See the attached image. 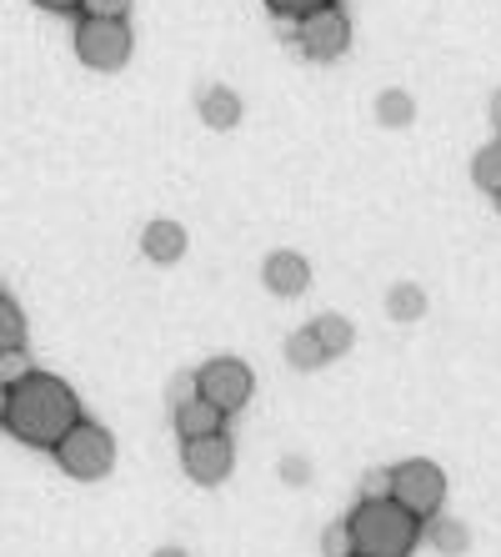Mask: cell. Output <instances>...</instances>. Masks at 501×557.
Listing matches in <instances>:
<instances>
[{"instance_id": "obj_1", "label": "cell", "mask_w": 501, "mask_h": 557, "mask_svg": "<svg viewBox=\"0 0 501 557\" xmlns=\"http://www.w3.org/2000/svg\"><path fill=\"white\" fill-rule=\"evenodd\" d=\"M80 417H86L80 412V397L65 387L61 376L30 372L11 387V403H5V432H11L15 442H26V447L51 453Z\"/></svg>"}, {"instance_id": "obj_2", "label": "cell", "mask_w": 501, "mask_h": 557, "mask_svg": "<svg viewBox=\"0 0 501 557\" xmlns=\"http://www.w3.org/2000/svg\"><path fill=\"white\" fill-rule=\"evenodd\" d=\"M351 553L356 557H412L422 522L391 497H361L347 518Z\"/></svg>"}, {"instance_id": "obj_3", "label": "cell", "mask_w": 501, "mask_h": 557, "mask_svg": "<svg viewBox=\"0 0 501 557\" xmlns=\"http://www.w3.org/2000/svg\"><path fill=\"white\" fill-rule=\"evenodd\" d=\"M51 453H55V467H61L65 478H76V482H101L105 472L116 467V437H111L101 422L80 417L76 428L65 432V437L55 442Z\"/></svg>"}, {"instance_id": "obj_4", "label": "cell", "mask_w": 501, "mask_h": 557, "mask_svg": "<svg viewBox=\"0 0 501 557\" xmlns=\"http://www.w3.org/2000/svg\"><path fill=\"white\" fill-rule=\"evenodd\" d=\"M71 46H76L80 65L86 71H96V76H116V71H126L130 61V26L126 21H101V15H76V36H71Z\"/></svg>"}, {"instance_id": "obj_5", "label": "cell", "mask_w": 501, "mask_h": 557, "mask_svg": "<svg viewBox=\"0 0 501 557\" xmlns=\"http://www.w3.org/2000/svg\"><path fill=\"white\" fill-rule=\"evenodd\" d=\"M391 503H401L416 522L437 518L441 503H447V472L426 457H412V462L391 467Z\"/></svg>"}, {"instance_id": "obj_6", "label": "cell", "mask_w": 501, "mask_h": 557, "mask_svg": "<svg viewBox=\"0 0 501 557\" xmlns=\"http://www.w3.org/2000/svg\"><path fill=\"white\" fill-rule=\"evenodd\" d=\"M256 392V372L241 362V357H211L206 367H196V397L231 417L251 403Z\"/></svg>"}, {"instance_id": "obj_7", "label": "cell", "mask_w": 501, "mask_h": 557, "mask_svg": "<svg viewBox=\"0 0 501 557\" xmlns=\"http://www.w3.org/2000/svg\"><path fill=\"white\" fill-rule=\"evenodd\" d=\"M291 40H296V51L306 55V61H341L351 46V21L341 5H322V11H311L301 15L291 26Z\"/></svg>"}, {"instance_id": "obj_8", "label": "cell", "mask_w": 501, "mask_h": 557, "mask_svg": "<svg viewBox=\"0 0 501 557\" xmlns=\"http://www.w3.org/2000/svg\"><path fill=\"white\" fill-rule=\"evenodd\" d=\"M180 467L186 478L201 487H221L236 472V442L226 432H206V437H186L180 442Z\"/></svg>"}, {"instance_id": "obj_9", "label": "cell", "mask_w": 501, "mask_h": 557, "mask_svg": "<svg viewBox=\"0 0 501 557\" xmlns=\"http://www.w3.org/2000/svg\"><path fill=\"white\" fill-rule=\"evenodd\" d=\"M261 282H266L271 297H301L311 286V261L301 251H271L261 261Z\"/></svg>"}, {"instance_id": "obj_10", "label": "cell", "mask_w": 501, "mask_h": 557, "mask_svg": "<svg viewBox=\"0 0 501 557\" xmlns=\"http://www.w3.org/2000/svg\"><path fill=\"white\" fill-rule=\"evenodd\" d=\"M141 251H146V261H155V267H176V261L186 257V226L171 216H155L141 232Z\"/></svg>"}, {"instance_id": "obj_11", "label": "cell", "mask_w": 501, "mask_h": 557, "mask_svg": "<svg viewBox=\"0 0 501 557\" xmlns=\"http://www.w3.org/2000/svg\"><path fill=\"white\" fill-rule=\"evenodd\" d=\"M196 111L206 121L211 131H236L241 126V96L231 86H206V91L196 96Z\"/></svg>"}, {"instance_id": "obj_12", "label": "cell", "mask_w": 501, "mask_h": 557, "mask_svg": "<svg viewBox=\"0 0 501 557\" xmlns=\"http://www.w3.org/2000/svg\"><path fill=\"white\" fill-rule=\"evenodd\" d=\"M171 422H176L180 442H186V437H206V432H226V412H221V407H211V403H201V397L171 407Z\"/></svg>"}, {"instance_id": "obj_13", "label": "cell", "mask_w": 501, "mask_h": 557, "mask_svg": "<svg viewBox=\"0 0 501 557\" xmlns=\"http://www.w3.org/2000/svg\"><path fill=\"white\" fill-rule=\"evenodd\" d=\"M311 332H316V342H322L326 362H331V357H347V351L356 347V326H351L341 311H322V317L311 322Z\"/></svg>"}, {"instance_id": "obj_14", "label": "cell", "mask_w": 501, "mask_h": 557, "mask_svg": "<svg viewBox=\"0 0 501 557\" xmlns=\"http://www.w3.org/2000/svg\"><path fill=\"white\" fill-rule=\"evenodd\" d=\"M422 532H426V543L437 547V553H447V557H456V553H466L472 547V532H466V522H456V518H426L422 522Z\"/></svg>"}, {"instance_id": "obj_15", "label": "cell", "mask_w": 501, "mask_h": 557, "mask_svg": "<svg viewBox=\"0 0 501 557\" xmlns=\"http://www.w3.org/2000/svg\"><path fill=\"white\" fill-rule=\"evenodd\" d=\"M286 362H291L296 372H316V367H326V351H322V342H316L311 326H296L291 337H286Z\"/></svg>"}, {"instance_id": "obj_16", "label": "cell", "mask_w": 501, "mask_h": 557, "mask_svg": "<svg viewBox=\"0 0 501 557\" xmlns=\"http://www.w3.org/2000/svg\"><path fill=\"white\" fill-rule=\"evenodd\" d=\"M422 311H426V292L416 282H397L386 292V317L391 322H416Z\"/></svg>"}, {"instance_id": "obj_17", "label": "cell", "mask_w": 501, "mask_h": 557, "mask_svg": "<svg viewBox=\"0 0 501 557\" xmlns=\"http://www.w3.org/2000/svg\"><path fill=\"white\" fill-rule=\"evenodd\" d=\"M472 182L481 186L487 196L501 191V136H497V141H487L481 151L472 156Z\"/></svg>"}, {"instance_id": "obj_18", "label": "cell", "mask_w": 501, "mask_h": 557, "mask_svg": "<svg viewBox=\"0 0 501 557\" xmlns=\"http://www.w3.org/2000/svg\"><path fill=\"white\" fill-rule=\"evenodd\" d=\"M412 116H416V106H412L406 91H381L376 96V121H381V126L401 131V126H412Z\"/></svg>"}, {"instance_id": "obj_19", "label": "cell", "mask_w": 501, "mask_h": 557, "mask_svg": "<svg viewBox=\"0 0 501 557\" xmlns=\"http://www.w3.org/2000/svg\"><path fill=\"white\" fill-rule=\"evenodd\" d=\"M26 347V311L15 307L11 297H0V351Z\"/></svg>"}, {"instance_id": "obj_20", "label": "cell", "mask_w": 501, "mask_h": 557, "mask_svg": "<svg viewBox=\"0 0 501 557\" xmlns=\"http://www.w3.org/2000/svg\"><path fill=\"white\" fill-rule=\"evenodd\" d=\"M30 372H36V362H30L26 347L0 351V382H5V387H15V382H21V376H30Z\"/></svg>"}, {"instance_id": "obj_21", "label": "cell", "mask_w": 501, "mask_h": 557, "mask_svg": "<svg viewBox=\"0 0 501 557\" xmlns=\"http://www.w3.org/2000/svg\"><path fill=\"white\" fill-rule=\"evenodd\" d=\"M322 5H336V0H266V11L276 15V21H301V15H311V11H322Z\"/></svg>"}, {"instance_id": "obj_22", "label": "cell", "mask_w": 501, "mask_h": 557, "mask_svg": "<svg viewBox=\"0 0 501 557\" xmlns=\"http://www.w3.org/2000/svg\"><path fill=\"white\" fill-rule=\"evenodd\" d=\"M130 0H80L76 15H101V21H126Z\"/></svg>"}, {"instance_id": "obj_23", "label": "cell", "mask_w": 501, "mask_h": 557, "mask_svg": "<svg viewBox=\"0 0 501 557\" xmlns=\"http://www.w3.org/2000/svg\"><path fill=\"white\" fill-rule=\"evenodd\" d=\"M322 553H326V557H351V532H347V522H331V528L322 532Z\"/></svg>"}, {"instance_id": "obj_24", "label": "cell", "mask_w": 501, "mask_h": 557, "mask_svg": "<svg viewBox=\"0 0 501 557\" xmlns=\"http://www.w3.org/2000/svg\"><path fill=\"white\" fill-rule=\"evenodd\" d=\"M361 497H391V467H376L361 478Z\"/></svg>"}, {"instance_id": "obj_25", "label": "cell", "mask_w": 501, "mask_h": 557, "mask_svg": "<svg viewBox=\"0 0 501 557\" xmlns=\"http://www.w3.org/2000/svg\"><path fill=\"white\" fill-rule=\"evenodd\" d=\"M196 397V376H186V382H171V407L176 403H191Z\"/></svg>"}, {"instance_id": "obj_26", "label": "cell", "mask_w": 501, "mask_h": 557, "mask_svg": "<svg viewBox=\"0 0 501 557\" xmlns=\"http://www.w3.org/2000/svg\"><path fill=\"white\" fill-rule=\"evenodd\" d=\"M40 11H55V15H76L80 11V0H36Z\"/></svg>"}, {"instance_id": "obj_27", "label": "cell", "mask_w": 501, "mask_h": 557, "mask_svg": "<svg viewBox=\"0 0 501 557\" xmlns=\"http://www.w3.org/2000/svg\"><path fill=\"white\" fill-rule=\"evenodd\" d=\"M491 126H497V136H501V91L491 96Z\"/></svg>"}, {"instance_id": "obj_28", "label": "cell", "mask_w": 501, "mask_h": 557, "mask_svg": "<svg viewBox=\"0 0 501 557\" xmlns=\"http://www.w3.org/2000/svg\"><path fill=\"white\" fill-rule=\"evenodd\" d=\"M5 403H11V387L0 382V428H5Z\"/></svg>"}, {"instance_id": "obj_29", "label": "cell", "mask_w": 501, "mask_h": 557, "mask_svg": "<svg viewBox=\"0 0 501 557\" xmlns=\"http://www.w3.org/2000/svg\"><path fill=\"white\" fill-rule=\"evenodd\" d=\"M151 557H186L180 547H161V553H151Z\"/></svg>"}, {"instance_id": "obj_30", "label": "cell", "mask_w": 501, "mask_h": 557, "mask_svg": "<svg viewBox=\"0 0 501 557\" xmlns=\"http://www.w3.org/2000/svg\"><path fill=\"white\" fill-rule=\"evenodd\" d=\"M491 201H497V216H501V191H497V196H491Z\"/></svg>"}, {"instance_id": "obj_31", "label": "cell", "mask_w": 501, "mask_h": 557, "mask_svg": "<svg viewBox=\"0 0 501 557\" xmlns=\"http://www.w3.org/2000/svg\"><path fill=\"white\" fill-rule=\"evenodd\" d=\"M351 557H356V553H351Z\"/></svg>"}]
</instances>
